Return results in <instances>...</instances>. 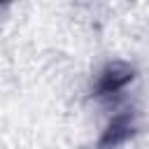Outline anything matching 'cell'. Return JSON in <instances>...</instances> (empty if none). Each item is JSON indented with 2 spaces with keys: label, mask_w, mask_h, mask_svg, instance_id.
Here are the masks:
<instances>
[{
  "label": "cell",
  "mask_w": 149,
  "mask_h": 149,
  "mask_svg": "<svg viewBox=\"0 0 149 149\" xmlns=\"http://www.w3.org/2000/svg\"><path fill=\"white\" fill-rule=\"evenodd\" d=\"M130 79H133V70L126 68V65L114 63V65H109V68L100 74V79H98V84H95V91H98V95L116 93V91L123 88Z\"/></svg>",
  "instance_id": "6da1fadb"
},
{
  "label": "cell",
  "mask_w": 149,
  "mask_h": 149,
  "mask_svg": "<svg viewBox=\"0 0 149 149\" xmlns=\"http://www.w3.org/2000/svg\"><path fill=\"white\" fill-rule=\"evenodd\" d=\"M130 135V116L128 114H119L112 123H109V128H107V133H105V137H102V147H116L119 142H123L126 137Z\"/></svg>",
  "instance_id": "7a4b0ae2"
}]
</instances>
